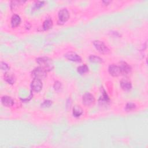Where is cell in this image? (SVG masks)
I'll use <instances>...</instances> for the list:
<instances>
[{
	"label": "cell",
	"mask_w": 148,
	"mask_h": 148,
	"mask_svg": "<svg viewBox=\"0 0 148 148\" xmlns=\"http://www.w3.org/2000/svg\"><path fill=\"white\" fill-rule=\"evenodd\" d=\"M36 62L41 68L46 71L52 70L54 67L52 60L47 57H39L36 59Z\"/></svg>",
	"instance_id": "cell-1"
},
{
	"label": "cell",
	"mask_w": 148,
	"mask_h": 148,
	"mask_svg": "<svg viewBox=\"0 0 148 148\" xmlns=\"http://www.w3.org/2000/svg\"><path fill=\"white\" fill-rule=\"evenodd\" d=\"M93 45L96 49L102 54H109L110 51L108 46L102 41L96 40L93 42Z\"/></svg>",
	"instance_id": "cell-2"
},
{
	"label": "cell",
	"mask_w": 148,
	"mask_h": 148,
	"mask_svg": "<svg viewBox=\"0 0 148 148\" xmlns=\"http://www.w3.org/2000/svg\"><path fill=\"white\" fill-rule=\"evenodd\" d=\"M46 73L47 71L40 66L35 68L32 71V75L34 78H37L40 80L46 77Z\"/></svg>",
	"instance_id": "cell-3"
},
{
	"label": "cell",
	"mask_w": 148,
	"mask_h": 148,
	"mask_svg": "<svg viewBox=\"0 0 148 148\" xmlns=\"http://www.w3.org/2000/svg\"><path fill=\"white\" fill-rule=\"evenodd\" d=\"M58 17L59 22L61 24H63L66 22L69 18V13L66 9L63 8L59 10L58 13Z\"/></svg>",
	"instance_id": "cell-4"
},
{
	"label": "cell",
	"mask_w": 148,
	"mask_h": 148,
	"mask_svg": "<svg viewBox=\"0 0 148 148\" xmlns=\"http://www.w3.org/2000/svg\"><path fill=\"white\" fill-rule=\"evenodd\" d=\"M83 103L86 106H90L95 102V98L92 94L90 92H86L83 95L82 98Z\"/></svg>",
	"instance_id": "cell-5"
},
{
	"label": "cell",
	"mask_w": 148,
	"mask_h": 148,
	"mask_svg": "<svg viewBox=\"0 0 148 148\" xmlns=\"http://www.w3.org/2000/svg\"><path fill=\"white\" fill-rule=\"evenodd\" d=\"M31 88L35 92H39L42 88V82L40 79L34 78L31 82Z\"/></svg>",
	"instance_id": "cell-6"
},
{
	"label": "cell",
	"mask_w": 148,
	"mask_h": 148,
	"mask_svg": "<svg viewBox=\"0 0 148 148\" xmlns=\"http://www.w3.org/2000/svg\"><path fill=\"white\" fill-rule=\"evenodd\" d=\"M64 56L66 58L72 61L77 62H80L82 61V58L80 57V56L73 51H69L66 53L64 55Z\"/></svg>",
	"instance_id": "cell-7"
},
{
	"label": "cell",
	"mask_w": 148,
	"mask_h": 148,
	"mask_svg": "<svg viewBox=\"0 0 148 148\" xmlns=\"http://www.w3.org/2000/svg\"><path fill=\"white\" fill-rule=\"evenodd\" d=\"M119 67L121 70V75L127 76V75H129L131 72L132 69H131V66L128 64H127L126 62L121 61L120 62Z\"/></svg>",
	"instance_id": "cell-8"
},
{
	"label": "cell",
	"mask_w": 148,
	"mask_h": 148,
	"mask_svg": "<svg viewBox=\"0 0 148 148\" xmlns=\"http://www.w3.org/2000/svg\"><path fill=\"white\" fill-rule=\"evenodd\" d=\"M108 71L109 73L113 76H119L121 75L119 66L114 64L110 65L108 68Z\"/></svg>",
	"instance_id": "cell-9"
},
{
	"label": "cell",
	"mask_w": 148,
	"mask_h": 148,
	"mask_svg": "<svg viewBox=\"0 0 148 148\" xmlns=\"http://www.w3.org/2000/svg\"><path fill=\"white\" fill-rule=\"evenodd\" d=\"M110 102V99L107 95L105 90L102 88V95L100 97L99 99V103L101 105H108Z\"/></svg>",
	"instance_id": "cell-10"
},
{
	"label": "cell",
	"mask_w": 148,
	"mask_h": 148,
	"mask_svg": "<svg viewBox=\"0 0 148 148\" xmlns=\"http://www.w3.org/2000/svg\"><path fill=\"white\" fill-rule=\"evenodd\" d=\"M1 102L3 104V105H4L6 107H10L14 103L13 99L8 95H4L2 97Z\"/></svg>",
	"instance_id": "cell-11"
},
{
	"label": "cell",
	"mask_w": 148,
	"mask_h": 148,
	"mask_svg": "<svg viewBox=\"0 0 148 148\" xmlns=\"http://www.w3.org/2000/svg\"><path fill=\"white\" fill-rule=\"evenodd\" d=\"M21 22L20 17L16 14H14L11 18V25L13 28L17 27Z\"/></svg>",
	"instance_id": "cell-12"
},
{
	"label": "cell",
	"mask_w": 148,
	"mask_h": 148,
	"mask_svg": "<svg viewBox=\"0 0 148 148\" xmlns=\"http://www.w3.org/2000/svg\"><path fill=\"white\" fill-rule=\"evenodd\" d=\"M121 88L124 91H129L132 88V84L130 82L127 80H121L120 82Z\"/></svg>",
	"instance_id": "cell-13"
},
{
	"label": "cell",
	"mask_w": 148,
	"mask_h": 148,
	"mask_svg": "<svg viewBox=\"0 0 148 148\" xmlns=\"http://www.w3.org/2000/svg\"><path fill=\"white\" fill-rule=\"evenodd\" d=\"M4 79L9 84H13L16 81V77L13 74L5 73L4 75Z\"/></svg>",
	"instance_id": "cell-14"
},
{
	"label": "cell",
	"mask_w": 148,
	"mask_h": 148,
	"mask_svg": "<svg viewBox=\"0 0 148 148\" xmlns=\"http://www.w3.org/2000/svg\"><path fill=\"white\" fill-rule=\"evenodd\" d=\"M72 113H73V116H75L76 117H78L82 114L83 110L79 106L75 105L73 108Z\"/></svg>",
	"instance_id": "cell-15"
},
{
	"label": "cell",
	"mask_w": 148,
	"mask_h": 148,
	"mask_svg": "<svg viewBox=\"0 0 148 148\" xmlns=\"http://www.w3.org/2000/svg\"><path fill=\"white\" fill-rule=\"evenodd\" d=\"M53 21L50 18H46L43 23V28L44 30H47L52 27Z\"/></svg>",
	"instance_id": "cell-16"
},
{
	"label": "cell",
	"mask_w": 148,
	"mask_h": 148,
	"mask_svg": "<svg viewBox=\"0 0 148 148\" xmlns=\"http://www.w3.org/2000/svg\"><path fill=\"white\" fill-rule=\"evenodd\" d=\"M88 69H88V66L86 64H84L83 65H81V66H79V67H77V72L81 75L87 72L88 71Z\"/></svg>",
	"instance_id": "cell-17"
},
{
	"label": "cell",
	"mask_w": 148,
	"mask_h": 148,
	"mask_svg": "<svg viewBox=\"0 0 148 148\" xmlns=\"http://www.w3.org/2000/svg\"><path fill=\"white\" fill-rule=\"evenodd\" d=\"M89 60L91 62H103V60L95 55H91L89 57Z\"/></svg>",
	"instance_id": "cell-18"
},
{
	"label": "cell",
	"mask_w": 148,
	"mask_h": 148,
	"mask_svg": "<svg viewBox=\"0 0 148 148\" xmlns=\"http://www.w3.org/2000/svg\"><path fill=\"white\" fill-rule=\"evenodd\" d=\"M24 2H25V1H13L11 2V4H10L11 9L12 10L14 9H16L17 7H18V5H21Z\"/></svg>",
	"instance_id": "cell-19"
},
{
	"label": "cell",
	"mask_w": 148,
	"mask_h": 148,
	"mask_svg": "<svg viewBox=\"0 0 148 148\" xmlns=\"http://www.w3.org/2000/svg\"><path fill=\"white\" fill-rule=\"evenodd\" d=\"M44 3H45V1H36L34 4L32 9L34 10H36L38 9H39L40 8H41L44 5Z\"/></svg>",
	"instance_id": "cell-20"
},
{
	"label": "cell",
	"mask_w": 148,
	"mask_h": 148,
	"mask_svg": "<svg viewBox=\"0 0 148 148\" xmlns=\"http://www.w3.org/2000/svg\"><path fill=\"white\" fill-rule=\"evenodd\" d=\"M136 108V105L135 103L132 102H128L125 105V110L127 111H130Z\"/></svg>",
	"instance_id": "cell-21"
},
{
	"label": "cell",
	"mask_w": 148,
	"mask_h": 148,
	"mask_svg": "<svg viewBox=\"0 0 148 148\" xmlns=\"http://www.w3.org/2000/svg\"><path fill=\"white\" fill-rule=\"evenodd\" d=\"M52 104V101L49 99H46L42 103H41V107L42 108H47L49 107Z\"/></svg>",
	"instance_id": "cell-22"
},
{
	"label": "cell",
	"mask_w": 148,
	"mask_h": 148,
	"mask_svg": "<svg viewBox=\"0 0 148 148\" xmlns=\"http://www.w3.org/2000/svg\"><path fill=\"white\" fill-rule=\"evenodd\" d=\"M62 87V84L59 81H56L55 82L54 84V88L56 91H59Z\"/></svg>",
	"instance_id": "cell-23"
},
{
	"label": "cell",
	"mask_w": 148,
	"mask_h": 148,
	"mask_svg": "<svg viewBox=\"0 0 148 148\" xmlns=\"http://www.w3.org/2000/svg\"><path fill=\"white\" fill-rule=\"evenodd\" d=\"M0 66H1V69L2 70H3V71H5L9 70V68H10L9 66L6 63H5V62H4L3 61L1 62Z\"/></svg>",
	"instance_id": "cell-24"
},
{
	"label": "cell",
	"mask_w": 148,
	"mask_h": 148,
	"mask_svg": "<svg viewBox=\"0 0 148 148\" xmlns=\"http://www.w3.org/2000/svg\"><path fill=\"white\" fill-rule=\"evenodd\" d=\"M72 105V101L71 99V98H68L66 101V107L67 109H69L71 106Z\"/></svg>",
	"instance_id": "cell-25"
}]
</instances>
